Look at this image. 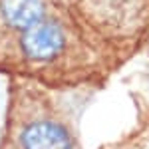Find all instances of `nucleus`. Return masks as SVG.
I'll return each instance as SVG.
<instances>
[{"instance_id":"1","label":"nucleus","mask_w":149,"mask_h":149,"mask_svg":"<svg viewBox=\"0 0 149 149\" xmlns=\"http://www.w3.org/2000/svg\"><path fill=\"white\" fill-rule=\"evenodd\" d=\"M12 149H78V143L62 119L48 109H36L16 123Z\"/></svg>"},{"instance_id":"2","label":"nucleus","mask_w":149,"mask_h":149,"mask_svg":"<svg viewBox=\"0 0 149 149\" xmlns=\"http://www.w3.org/2000/svg\"><path fill=\"white\" fill-rule=\"evenodd\" d=\"M18 50L26 64L50 66V64L58 62L68 50L66 28L58 20L44 16L20 32Z\"/></svg>"},{"instance_id":"3","label":"nucleus","mask_w":149,"mask_h":149,"mask_svg":"<svg viewBox=\"0 0 149 149\" xmlns=\"http://www.w3.org/2000/svg\"><path fill=\"white\" fill-rule=\"evenodd\" d=\"M141 0H93L95 18L105 26V34L119 38H127L141 30Z\"/></svg>"},{"instance_id":"4","label":"nucleus","mask_w":149,"mask_h":149,"mask_svg":"<svg viewBox=\"0 0 149 149\" xmlns=\"http://www.w3.org/2000/svg\"><path fill=\"white\" fill-rule=\"evenodd\" d=\"M44 0H0V20L16 32H22L44 18Z\"/></svg>"}]
</instances>
